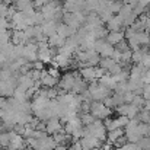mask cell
I'll return each mask as SVG.
<instances>
[{
  "mask_svg": "<svg viewBox=\"0 0 150 150\" xmlns=\"http://www.w3.org/2000/svg\"><path fill=\"white\" fill-rule=\"evenodd\" d=\"M82 136H83V137H86V136H93V137H98L102 142H105V140H106V136H108V130H106L105 122H103L102 120H96V121L92 122L91 125H83Z\"/></svg>",
  "mask_w": 150,
  "mask_h": 150,
  "instance_id": "1",
  "label": "cell"
},
{
  "mask_svg": "<svg viewBox=\"0 0 150 150\" xmlns=\"http://www.w3.org/2000/svg\"><path fill=\"white\" fill-rule=\"evenodd\" d=\"M88 91H89V93H91V96H92V99L93 100L106 99V98H108V96H111V95H112V92H114V91H111V89L105 88L103 85H100L98 80L91 82V83H89V86H88Z\"/></svg>",
  "mask_w": 150,
  "mask_h": 150,
  "instance_id": "2",
  "label": "cell"
},
{
  "mask_svg": "<svg viewBox=\"0 0 150 150\" xmlns=\"http://www.w3.org/2000/svg\"><path fill=\"white\" fill-rule=\"evenodd\" d=\"M91 112L98 118V120H106L109 118V115L112 114V109L109 106H106L102 100H92L91 102Z\"/></svg>",
  "mask_w": 150,
  "mask_h": 150,
  "instance_id": "3",
  "label": "cell"
},
{
  "mask_svg": "<svg viewBox=\"0 0 150 150\" xmlns=\"http://www.w3.org/2000/svg\"><path fill=\"white\" fill-rule=\"evenodd\" d=\"M79 76H80L79 71H66L61 76L60 82H58L60 89H63L64 92H71V89H73V86H74V83H76Z\"/></svg>",
  "mask_w": 150,
  "mask_h": 150,
  "instance_id": "4",
  "label": "cell"
},
{
  "mask_svg": "<svg viewBox=\"0 0 150 150\" xmlns=\"http://www.w3.org/2000/svg\"><path fill=\"white\" fill-rule=\"evenodd\" d=\"M93 50L96 52H99L100 57H112L114 51H115V47L112 44H109L106 41V38H100V40H96L95 41V47Z\"/></svg>",
  "mask_w": 150,
  "mask_h": 150,
  "instance_id": "5",
  "label": "cell"
},
{
  "mask_svg": "<svg viewBox=\"0 0 150 150\" xmlns=\"http://www.w3.org/2000/svg\"><path fill=\"white\" fill-rule=\"evenodd\" d=\"M63 121H61V118H58V117H52L50 120H47V125H45V131L48 133V134H55V133H58V131H61L63 130Z\"/></svg>",
  "mask_w": 150,
  "mask_h": 150,
  "instance_id": "6",
  "label": "cell"
},
{
  "mask_svg": "<svg viewBox=\"0 0 150 150\" xmlns=\"http://www.w3.org/2000/svg\"><path fill=\"white\" fill-rule=\"evenodd\" d=\"M79 73H80L82 79H85L88 83L98 80V79H96V66H85V67H80Z\"/></svg>",
  "mask_w": 150,
  "mask_h": 150,
  "instance_id": "7",
  "label": "cell"
},
{
  "mask_svg": "<svg viewBox=\"0 0 150 150\" xmlns=\"http://www.w3.org/2000/svg\"><path fill=\"white\" fill-rule=\"evenodd\" d=\"M108 32H117V31H121L124 28V23H122V19L118 16V15H114L106 23H105Z\"/></svg>",
  "mask_w": 150,
  "mask_h": 150,
  "instance_id": "8",
  "label": "cell"
},
{
  "mask_svg": "<svg viewBox=\"0 0 150 150\" xmlns=\"http://www.w3.org/2000/svg\"><path fill=\"white\" fill-rule=\"evenodd\" d=\"M25 146H26V140L22 137V134L10 131V147H13L16 150H23Z\"/></svg>",
  "mask_w": 150,
  "mask_h": 150,
  "instance_id": "9",
  "label": "cell"
},
{
  "mask_svg": "<svg viewBox=\"0 0 150 150\" xmlns=\"http://www.w3.org/2000/svg\"><path fill=\"white\" fill-rule=\"evenodd\" d=\"M40 82H41L42 88H55V86L58 85V82H60V77H54L47 70H44Z\"/></svg>",
  "mask_w": 150,
  "mask_h": 150,
  "instance_id": "10",
  "label": "cell"
},
{
  "mask_svg": "<svg viewBox=\"0 0 150 150\" xmlns=\"http://www.w3.org/2000/svg\"><path fill=\"white\" fill-rule=\"evenodd\" d=\"M13 6L18 12H29L35 9L34 0H13Z\"/></svg>",
  "mask_w": 150,
  "mask_h": 150,
  "instance_id": "11",
  "label": "cell"
},
{
  "mask_svg": "<svg viewBox=\"0 0 150 150\" xmlns=\"http://www.w3.org/2000/svg\"><path fill=\"white\" fill-rule=\"evenodd\" d=\"M77 32V29H74V28H71V26H69L67 23H64V22H61V23H58V26H57V34L58 35H61L63 38H70L71 35H74Z\"/></svg>",
  "mask_w": 150,
  "mask_h": 150,
  "instance_id": "12",
  "label": "cell"
},
{
  "mask_svg": "<svg viewBox=\"0 0 150 150\" xmlns=\"http://www.w3.org/2000/svg\"><path fill=\"white\" fill-rule=\"evenodd\" d=\"M57 26H58V22H55V21H44V23L41 25L42 32L47 38L54 35V34H57Z\"/></svg>",
  "mask_w": 150,
  "mask_h": 150,
  "instance_id": "13",
  "label": "cell"
},
{
  "mask_svg": "<svg viewBox=\"0 0 150 150\" xmlns=\"http://www.w3.org/2000/svg\"><path fill=\"white\" fill-rule=\"evenodd\" d=\"M124 40H125V34H124L122 31L108 32V35H106V41H108L109 44H112L114 47H115L117 44H120L121 41H124Z\"/></svg>",
  "mask_w": 150,
  "mask_h": 150,
  "instance_id": "14",
  "label": "cell"
},
{
  "mask_svg": "<svg viewBox=\"0 0 150 150\" xmlns=\"http://www.w3.org/2000/svg\"><path fill=\"white\" fill-rule=\"evenodd\" d=\"M125 134V131H124V128H115V130H111V131H108V136H106V140L109 142V143H112V144H115L117 142H118V139H121L122 136Z\"/></svg>",
  "mask_w": 150,
  "mask_h": 150,
  "instance_id": "15",
  "label": "cell"
},
{
  "mask_svg": "<svg viewBox=\"0 0 150 150\" xmlns=\"http://www.w3.org/2000/svg\"><path fill=\"white\" fill-rule=\"evenodd\" d=\"M47 41H48L51 48H61V47L64 45V42H66V38H63V37L58 35V34H54V35L48 37Z\"/></svg>",
  "mask_w": 150,
  "mask_h": 150,
  "instance_id": "16",
  "label": "cell"
},
{
  "mask_svg": "<svg viewBox=\"0 0 150 150\" xmlns=\"http://www.w3.org/2000/svg\"><path fill=\"white\" fill-rule=\"evenodd\" d=\"M115 63H118V61H115L112 57H102V58H100V61H99V66L102 67V69H105V70H106V73H108V71H109V69H111Z\"/></svg>",
  "mask_w": 150,
  "mask_h": 150,
  "instance_id": "17",
  "label": "cell"
},
{
  "mask_svg": "<svg viewBox=\"0 0 150 150\" xmlns=\"http://www.w3.org/2000/svg\"><path fill=\"white\" fill-rule=\"evenodd\" d=\"M98 118L92 114V112H83L82 115H80V121H82V124L83 125H91L92 122H95Z\"/></svg>",
  "mask_w": 150,
  "mask_h": 150,
  "instance_id": "18",
  "label": "cell"
},
{
  "mask_svg": "<svg viewBox=\"0 0 150 150\" xmlns=\"http://www.w3.org/2000/svg\"><path fill=\"white\" fill-rule=\"evenodd\" d=\"M0 146L1 147L10 146V131H0Z\"/></svg>",
  "mask_w": 150,
  "mask_h": 150,
  "instance_id": "19",
  "label": "cell"
},
{
  "mask_svg": "<svg viewBox=\"0 0 150 150\" xmlns=\"http://www.w3.org/2000/svg\"><path fill=\"white\" fill-rule=\"evenodd\" d=\"M149 118H150V111L147 109H140V112H139V115H137V120L140 121V122H149Z\"/></svg>",
  "mask_w": 150,
  "mask_h": 150,
  "instance_id": "20",
  "label": "cell"
},
{
  "mask_svg": "<svg viewBox=\"0 0 150 150\" xmlns=\"http://www.w3.org/2000/svg\"><path fill=\"white\" fill-rule=\"evenodd\" d=\"M139 147H140V150H149L150 149V136H147V137H143L139 143Z\"/></svg>",
  "mask_w": 150,
  "mask_h": 150,
  "instance_id": "21",
  "label": "cell"
},
{
  "mask_svg": "<svg viewBox=\"0 0 150 150\" xmlns=\"http://www.w3.org/2000/svg\"><path fill=\"white\" fill-rule=\"evenodd\" d=\"M144 102H146V99L142 96V95H136L134 96V99H133V102L131 103H134L137 108H140V109H143L144 108Z\"/></svg>",
  "mask_w": 150,
  "mask_h": 150,
  "instance_id": "22",
  "label": "cell"
},
{
  "mask_svg": "<svg viewBox=\"0 0 150 150\" xmlns=\"http://www.w3.org/2000/svg\"><path fill=\"white\" fill-rule=\"evenodd\" d=\"M9 3H4V1H0V18H7L9 15Z\"/></svg>",
  "mask_w": 150,
  "mask_h": 150,
  "instance_id": "23",
  "label": "cell"
},
{
  "mask_svg": "<svg viewBox=\"0 0 150 150\" xmlns=\"http://www.w3.org/2000/svg\"><path fill=\"white\" fill-rule=\"evenodd\" d=\"M10 26H12V23H10V21L7 18H0V31H6Z\"/></svg>",
  "mask_w": 150,
  "mask_h": 150,
  "instance_id": "24",
  "label": "cell"
},
{
  "mask_svg": "<svg viewBox=\"0 0 150 150\" xmlns=\"http://www.w3.org/2000/svg\"><path fill=\"white\" fill-rule=\"evenodd\" d=\"M134 96H136V93H134L133 91L125 92V93H124V102H125V103H131L133 99H134Z\"/></svg>",
  "mask_w": 150,
  "mask_h": 150,
  "instance_id": "25",
  "label": "cell"
},
{
  "mask_svg": "<svg viewBox=\"0 0 150 150\" xmlns=\"http://www.w3.org/2000/svg\"><path fill=\"white\" fill-rule=\"evenodd\" d=\"M54 150H69V146L67 144H57Z\"/></svg>",
  "mask_w": 150,
  "mask_h": 150,
  "instance_id": "26",
  "label": "cell"
},
{
  "mask_svg": "<svg viewBox=\"0 0 150 150\" xmlns=\"http://www.w3.org/2000/svg\"><path fill=\"white\" fill-rule=\"evenodd\" d=\"M144 109L150 111V99H146V102H144Z\"/></svg>",
  "mask_w": 150,
  "mask_h": 150,
  "instance_id": "27",
  "label": "cell"
},
{
  "mask_svg": "<svg viewBox=\"0 0 150 150\" xmlns=\"http://www.w3.org/2000/svg\"><path fill=\"white\" fill-rule=\"evenodd\" d=\"M0 96H1V93H0Z\"/></svg>",
  "mask_w": 150,
  "mask_h": 150,
  "instance_id": "28",
  "label": "cell"
},
{
  "mask_svg": "<svg viewBox=\"0 0 150 150\" xmlns=\"http://www.w3.org/2000/svg\"><path fill=\"white\" fill-rule=\"evenodd\" d=\"M4 150H7V149H4Z\"/></svg>",
  "mask_w": 150,
  "mask_h": 150,
  "instance_id": "29",
  "label": "cell"
}]
</instances>
